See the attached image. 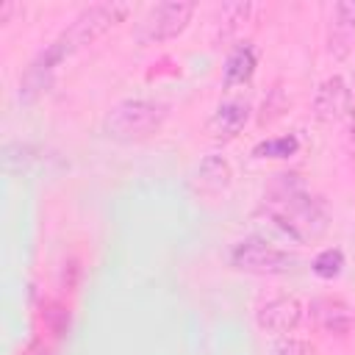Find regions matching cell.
Instances as JSON below:
<instances>
[{
	"instance_id": "cell-1",
	"label": "cell",
	"mask_w": 355,
	"mask_h": 355,
	"mask_svg": "<svg viewBox=\"0 0 355 355\" xmlns=\"http://www.w3.org/2000/svg\"><path fill=\"white\" fill-rule=\"evenodd\" d=\"M261 214L269 219L272 227H277L286 239L297 244H305L322 236L327 227V214L322 202L313 200L302 186L288 183V180H283L263 197Z\"/></svg>"
},
{
	"instance_id": "cell-2",
	"label": "cell",
	"mask_w": 355,
	"mask_h": 355,
	"mask_svg": "<svg viewBox=\"0 0 355 355\" xmlns=\"http://www.w3.org/2000/svg\"><path fill=\"white\" fill-rule=\"evenodd\" d=\"M166 105L147 97H128L119 100L103 119V133L114 141H144L161 130L166 122Z\"/></svg>"
},
{
	"instance_id": "cell-3",
	"label": "cell",
	"mask_w": 355,
	"mask_h": 355,
	"mask_svg": "<svg viewBox=\"0 0 355 355\" xmlns=\"http://www.w3.org/2000/svg\"><path fill=\"white\" fill-rule=\"evenodd\" d=\"M130 11H133L130 3H116V0H111V3H94V6L83 8V11L72 19V25L53 42V47H55L64 58H69V55H75L78 50H83L86 44L97 42V39H100L103 33H108L111 28H116L119 22H125Z\"/></svg>"
},
{
	"instance_id": "cell-4",
	"label": "cell",
	"mask_w": 355,
	"mask_h": 355,
	"mask_svg": "<svg viewBox=\"0 0 355 355\" xmlns=\"http://www.w3.org/2000/svg\"><path fill=\"white\" fill-rule=\"evenodd\" d=\"M194 17V3L191 0H166V3H155L153 8H147V14L136 22L133 39L144 47V44H161L169 42L175 36H180L189 22Z\"/></svg>"
},
{
	"instance_id": "cell-5",
	"label": "cell",
	"mask_w": 355,
	"mask_h": 355,
	"mask_svg": "<svg viewBox=\"0 0 355 355\" xmlns=\"http://www.w3.org/2000/svg\"><path fill=\"white\" fill-rule=\"evenodd\" d=\"M230 263L239 272H250V275H288L297 269L300 261L288 250H280L261 236H247L233 244Z\"/></svg>"
},
{
	"instance_id": "cell-6",
	"label": "cell",
	"mask_w": 355,
	"mask_h": 355,
	"mask_svg": "<svg viewBox=\"0 0 355 355\" xmlns=\"http://www.w3.org/2000/svg\"><path fill=\"white\" fill-rule=\"evenodd\" d=\"M302 313H305V308H302V302L297 297L277 294V297L263 300L255 308V324H258L261 333L280 338V336H291L300 327Z\"/></svg>"
},
{
	"instance_id": "cell-7",
	"label": "cell",
	"mask_w": 355,
	"mask_h": 355,
	"mask_svg": "<svg viewBox=\"0 0 355 355\" xmlns=\"http://www.w3.org/2000/svg\"><path fill=\"white\" fill-rule=\"evenodd\" d=\"M352 105V92L341 75H330L316 86L313 94V116L322 125H336L349 114Z\"/></svg>"
},
{
	"instance_id": "cell-8",
	"label": "cell",
	"mask_w": 355,
	"mask_h": 355,
	"mask_svg": "<svg viewBox=\"0 0 355 355\" xmlns=\"http://www.w3.org/2000/svg\"><path fill=\"white\" fill-rule=\"evenodd\" d=\"M355 42V0H341L330 11L327 22V53L336 61H344Z\"/></svg>"
},
{
	"instance_id": "cell-9",
	"label": "cell",
	"mask_w": 355,
	"mask_h": 355,
	"mask_svg": "<svg viewBox=\"0 0 355 355\" xmlns=\"http://www.w3.org/2000/svg\"><path fill=\"white\" fill-rule=\"evenodd\" d=\"M250 122V103L247 100H227L216 105V111L208 119V136L214 141H230L236 139L244 125Z\"/></svg>"
},
{
	"instance_id": "cell-10",
	"label": "cell",
	"mask_w": 355,
	"mask_h": 355,
	"mask_svg": "<svg viewBox=\"0 0 355 355\" xmlns=\"http://www.w3.org/2000/svg\"><path fill=\"white\" fill-rule=\"evenodd\" d=\"M313 316L322 324V330L333 333V336H347L355 327V311L347 300L341 297H319L313 305Z\"/></svg>"
},
{
	"instance_id": "cell-11",
	"label": "cell",
	"mask_w": 355,
	"mask_h": 355,
	"mask_svg": "<svg viewBox=\"0 0 355 355\" xmlns=\"http://www.w3.org/2000/svg\"><path fill=\"white\" fill-rule=\"evenodd\" d=\"M258 67V53L252 47V42H236L233 50L225 58V69H222V83L227 89L233 86H244L250 83V78L255 75Z\"/></svg>"
},
{
	"instance_id": "cell-12",
	"label": "cell",
	"mask_w": 355,
	"mask_h": 355,
	"mask_svg": "<svg viewBox=\"0 0 355 355\" xmlns=\"http://www.w3.org/2000/svg\"><path fill=\"white\" fill-rule=\"evenodd\" d=\"M194 183L200 189V194H208V197H216L222 194L230 183H233V169H230V161L225 155H205L194 172Z\"/></svg>"
},
{
	"instance_id": "cell-13",
	"label": "cell",
	"mask_w": 355,
	"mask_h": 355,
	"mask_svg": "<svg viewBox=\"0 0 355 355\" xmlns=\"http://www.w3.org/2000/svg\"><path fill=\"white\" fill-rule=\"evenodd\" d=\"M297 150H300V139H297L294 133H288V136H277V139L258 141V144L252 147V155H255V158H291Z\"/></svg>"
},
{
	"instance_id": "cell-14",
	"label": "cell",
	"mask_w": 355,
	"mask_h": 355,
	"mask_svg": "<svg viewBox=\"0 0 355 355\" xmlns=\"http://www.w3.org/2000/svg\"><path fill=\"white\" fill-rule=\"evenodd\" d=\"M311 269H313V275H319V277H324V280H333V277H338L341 269H344V252H341L338 247H327V250H322V252L313 258Z\"/></svg>"
},
{
	"instance_id": "cell-15",
	"label": "cell",
	"mask_w": 355,
	"mask_h": 355,
	"mask_svg": "<svg viewBox=\"0 0 355 355\" xmlns=\"http://www.w3.org/2000/svg\"><path fill=\"white\" fill-rule=\"evenodd\" d=\"M250 11H252V6H250V3H225V6L219 8V28H222V39H227V36L239 28V22H244V19L250 17Z\"/></svg>"
},
{
	"instance_id": "cell-16",
	"label": "cell",
	"mask_w": 355,
	"mask_h": 355,
	"mask_svg": "<svg viewBox=\"0 0 355 355\" xmlns=\"http://www.w3.org/2000/svg\"><path fill=\"white\" fill-rule=\"evenodd\" d=\"M272 355H313V344L300 336H280L272 341Z\"/></svg>"
},
{
	"instance_id": "cell-17",
	"label": "cell",
	"mask_w": 355,
	"mask_h": 355,
	"mask_svg": "<svg viewBox=\"0 0 355 355\" xmlns=\"http://www.w3.org/2000/svg\"><path fill=\"white\" fill-rule=\"evenodd\" d=\"M17 11H19L17 3H0V22H3V25L11 22V14H17Z\"/></svg>"
}]
</instances>
